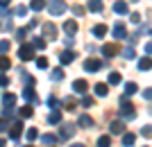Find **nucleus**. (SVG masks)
Returning a JSON list of instances; mask_svg holds the SVG:
<instances>
[{
	"mask_svg": "<svg viewBox=\"0 0 152 147\" xmlns=\"http://www.w3.org/2000/svg\"><path fill=\"white\" fill-rule=\"evenodd\" d=\"M114 36H116V38H125V36H127L125 25H123V23H116V25H114Z\"/></svg>",
	"mask_w": 152,
	"mask_h": 147,
	"instance_id": "9d476101",
	"label": "nucleus"
},
{
	"mask_svg": "<svg viewBox=\"0 0 152 147\" xmlns=\"http://www.w3.org/2000/svg\"><path fill=\"white\" fill-rule=\"evenodd\" d=\"M132 2H139V0H132Z\"/></svg>",
	"mask_w": 152,
	"mask_h": 147,
	"instance_id": "8fccbe9b",
	"label": "nucleus"
},
{
	"mask_svg": "<svg viewBox=\"0 0 152 147\" xmlns=\"http://www.w3.org/2000/svg\"><path fill=\"white\" fill-rule=\"evenodd\" d=\"M34 138H37V129H30L27 131V140H34Z\"/></svg>",
	"mask_w": 152,
	"mask_h": 147,
	"instance_id": "ea45409f",
	"label": "nucleus"
},
{
	"mask_svg": "<svg viewBox=\"0 0 152 147\" xmlns=\"http://www.w3.org/2000/svg\"><path fill=\"white\" fill-rule=\"evenodd\" d=\"M141 136H145V138H152V125H145V127L141 129Z\"/></svg>",
	"mask_w": 152,
	"mask_h": 147,
	"instance_id": "c756f323",
	"label": "nucleus"
},
{
	"mask_svg": "<svg viewBox=\"0 0 152 147\" xmlns=\"http://www.w3.org/2000/svg\"><path fill=\"white\" fill-rule=\"evenodd\" d=\"M9 68H12L9 57H0V70H9Z\"/></svg>",
	"mask_w": 152,
	"mask_h": 147,
	"instance_id": "b1692460",
	"label": "nucleus"
},
{
	"mask_svg": "<svg viewBox=\"0 0 152 147\" xmlns=\"http://www.w3.org/2000/svg\"><path fill=\"white\" fill-rule=\"evenodd\" d=\"M2 102H5V109H12V106H14V102H16V95H12V93H5Z\"/></svg>",
	"mask_w": 152,
	"mask_h": 147,
	"instance_id": "4468645a",
	"label": "nucleus"
},
{
	"mask_svg": "<svg viewBox=\"0 0 152 147\" xmlns=\"http://www.w3.org/2000/svg\"><path fill=\"white\" fill-rule=\"evenodd\" d=\"M9 2H12V0H0V7H2V9H5V7L9 5Z\"/></svg>",
	"mask_w": 152,
	"mask_h": 147,
	"instance_id": "49530a36",
	"label": "nucleus"
},
{
	"mask_svg": "<svg viewBox=\"0 0 152 147\" xmlns=\"http://www.w3.org/2000/svg\"><path fill=\"white\" fill-rule=\"evenodd\" d=\"M25 12H27V7H25V5H18L16 9H14V14H16V16H23Z\"/></svg>",
	"mask_w": 152,
	"mask_h": 147,
	"instance_id": "f704fd0d",
	"label": "nucleus"
},
{
	"mask_svg": "<svg viewBox=\"0 0 152 147\" xmlns=\"http://www.w3.org/2000/svg\"><path fill=\"white\" fill-rule=\"evenodd\" d=\"M25 34H27V27H23V30H18V32H16V38H20V41H23V38H25Z\"/></svg>",
	"mask_w": 152,
	"mask_h": 147,
	"instance_id": "c9c22d12",
	"label": "nucleus"
},
{
	"mask_svg": "<svg viewBox=\"0 0 152 147\" xmlns=\"http://www.w3.org/2000/svg\"><path fill=\"white\" fill-rule=\"evenodd\" d=\"M32 48H34V50H45V41H43V38H39V36H34Z\"/></svg>",
	"mask_w": 152,
	"mask_h": 147,
	"instance_id": "412c9836",
	"label": "nucleus"
},
{
	"mask_svg": "<svg viewBox=\"0 0 152 147\" xmlns=\"http://www.w3.org/2000/svg\"><path fill=\"white\" fill-rule=\"evenodd\" d=\"M7 125H9V122H7L5 118H2V120H0V131H5V129H7Z\"/></svg>",
	"mask_w": 152,
	"mask_h": 147,
	"instance_id": "37998d69",
	"label": "nucleus"
},
{
	"mask_svg": "<svg viewBox=\"0 0 152 147\" xmlns=\"http://www.w3.org/2000/svg\"><path fill=\"white\" fill-rule=\"evenodd\" d=\"M143 147H148V145H143Z\"/></svg>",
	"mask_w": 152,
	"mask_h": 147,
	"instance_id": "603ef678",
	"label": "nucleus"
},
{
	"mask_svg": "<svg viewBox=\"0 0 152 147\" xmlns=\"http://www.w3.org/2000/svg\"><path fill=\"white\" fill-rule=\"evenodd\" d=\"M64 32L68 34V36H73V34L77 32V20H66V23H64Z\"/></svg>",
	"mask_w": 152,
	"mask_h": 147,
	"instance_id": "1a4fd4ad",
	"label": "nucleus"
},
{
	"mask_svg": "<svg viewBox=\"0 0 152 147\" xmlns=\"http://www.w3.org/2000/svg\"><path fill=\"white\" fill-rule=\"evenodd\" d=\"M37 66H39V68H48V57H39L37 59Z\"/></svg>",
	"mask_w": 152,
	"mask_h": 147,
	"instance_id": "473e14b6",
	"label": "nucleus"
},
{
	"mask_svg": "<svg viewBox=\"0 0 152 147\" xmlns=\"http://www.w3.org/2000/svg\"><path fill=\"white\" fill-rule=\"evenodd\" d=\"M73 136H75V127H73V125H64V127L59 129V138H61V140H68Z\"/></svg>",
	"mask_w": 152,
	"mask_h": 147,
	"instance_id": "20e7f679",
	"label": "nucleus"
},
{
	"mask_svg": "<svg viewBox=\"0 0 152 147\" xmlns=\"http://www.w3.org/2000/svg\"><path fill=\"white\" fill-rule=\"evenodd\" d=\"M18 57L23 59V61H30V59H34V48L23 43V45L18 48Z\"/></svg>",
	"mask_w": 152,
	"mask_h": 147,
	"instance_id": "f03ea898",
	"label": "nucleus"
},
{
	"mask_svg": "<svg viewBox=\"0 0 152 147\" xmlns=\"http://www.w3.org/2000/svg\"><path fill=\"white\" fill-rule=\"evenodd\" d=\"M73 14H75V16H80V14H84V9H82L80 5H75V7H73Z\"/></svg>",
	"mask_w": 152,
	"mask_h": 147,
	"instance_id": "a19ab883",
	"label": "nucleus"
},
{
	"mask_svg": "<svg viewBox=\"0 0 152 147\" xmlns=\"http://www.w3.org/2000/svg\"><path fill=\"white\" fill-rule=\"evenodd\" d=\"M59 104H61V102H59L57 97H48V106H52L55 111H57V106H59Z\"/></svg>",
	"mask_w": 152,
	"mask_h": 147,
	"instance_id": "2f4dec72",
	"label": "nucleus"
},
{
	"mask_svg": "<svg viewBox=\"0 0 152 147\" xmlns=\"http://www.w3.org/2000/svg\"><path fill=\"white\" fill-rule=\"evenodd\" d=\"M59 120H61V111H52V113L48 115V122H50V125H57Z\"/></svg>",
	"mask_w": 152,
	"mask_h": 147,
	"instance_id": "4be33fe9",
	"label": "nucleus"
},
{
	"mask_svg": "<svg viewBox=\"0 0 152 147\" xmlns=\"http://www.w3.org/2000/svg\"><path fill=\"white\" fill-rule=\"evenodd\" d=\"M0 27H2V25H0Z\"/></svg>",
	"mask_w": 152,
	"mask_h": 147,
	"instance_id": "864d4df0",
	"label": "nucleus"
},
{
	"mask_svg": "<svg viewBox=\"0 0 152 147\" xmlns=\"http://www.w3.org/2000/svg\"><path fill=\"white\" fill-rule=\"evenodd\" d=\"M43 36H48V38H57V27L52 25V23H45V25H43Z\"/></svg>",
	"mask_w": 152,
	"mask_h": 147,
	"instance_id": "6e6552de",
	"label": "nucleus"
},
{
	"mask_svg": "<svg viewBox=\"0 0 152 147\" xmlns=\"http://www.w3.org/2000/svg\"><path fill=\"white\" fill-rule=\"evenodd\" d=\"M134 143H136V134H125L123 136V145L125 147H132Z\"/></svg>",
	"mask_w": 152,
	"mask_h": 147,
	"instance_id": "dca6fc26",
	"label": "nucleus"
},
{
	"mask_svg": "<svg viewBox=\"0 0 152 147\" xmlns=\"http://www.w3.org/2000/svg\"><path fill=\"white\" fill-rule=\"evenodd\" d=\"M32 115V106H23L20 109V118H30Z\"/></svg>",
	"mask_w": 152,
	"mask_h": 147,
	"instance_id": "72a5a7b5",
	"label": "nucleus"
},
{
	"mask_svg": "<svg viewBox=\"0 0 152 147\" xmlns=\"http://www.w3.org/2000/svg\"><path fill=\"white\" fill-rule=\"evenodd\" d=\"M114 12H116V14H121V16H125V14L129 12V7H127L125 2H116V5H114Z\"/></svg>",
	"mask_w": 152,
	"mask_h": 147,
	"instance_id": "2eb2a0df",
	"label": "nucleus"
},
{
	"mask_svg": "<svg viewBox=\"0 0 152 147\" xmlns=\"http://www.w3.org/2000/svg\"><path fill=\"white\" fill-rule=\"evenodd\" d=\"M123 82V77L118 75V72H111V75H109V84H121Z\"/></svg>",
	"mask_w": 152,
	"mask_h": 147,
	"instance_id": "bb28decb",
	"label": "nucleus"
},
{
	"mask_svg": "<svg viewBox=\"0 0 152 147\" xmlns=\"http://www.w3.org/2000/svg\"><path fill=\"white\" fill-rule=\"evenodd\" d=\"M152 68V57H143L139 61V70H150Z\"/></svg>",
	"mask_w": 152,
	"mask_h": 147,
	"instance_id": "ddd939ff",
	"label": "nucleus"
},
{
	"mask_svg": "<svg viewBox=\"0 0 152 147\" xmlns=\"http://www.w3.org/2000/svg\"><path fill=\"white\" fill-rule=\"evenodd\" d=\"M82 104H84V106H91V104H93V100H91V97H84Z\"/></svg>",
	"mask_w": 152,
	"mask_h": 147,
	"instance_id": "c03bdc74",
	"label": "nucleus"
},
{
	"mask_svg": "<svg viewBox=\"0 0 152 147\" xmlns=\"http://www.w3.org/2000/svg\"><path fill=\"white\" fill-rule=\"evenodd\" d=\"M123 129H125L123 120H116V122H111V127H109V131H111V134H123Z\"/></svg>",
	"mask_w": 152,
	"mask_h": 147,
	"instance_id": "9b49d317",
	"label": "nucleus"
},
{
	"mask_svg": "<svg viewBox=\"0 0 152 147\" xmlns=\"http://www.w3.org/2000/svg\"><path fill=\"white\" fill-rule=\"evenodd\" d=\"M139 91V86H136V82H127L125 84V95H134Z\"/></svg>",
	"mask_w": 152,
	"mask_h": 147,
	"instance_id": "f3484780",
	"label": "nucleus"
},
{
	"mask_svg": "<svg viewBox=\"0 0 152 147\" xmlns=\"http://www.w3.org/2000/svg\"><path fill=\"white\" fill-rule=\"evenodd\" d=\"M41 140L48 143V145H55V143H57V138H55V136H50V134H45V136H41Z\"/></svg>",
	"mask_w": 152,
	"mask_h": 147,
	"instance_id": "7c9ffc66",
	"label": "nucleus"
},
{
	"mask_svg": "<svg viewBox=\"0 0 152 147\" xmlns=\"http://www.w3.org/2000/svg\"><path fill=\"white\" fill-rule=\"evenodd\" d=\"M95 95H98V97H104V95H107V84H95Z\"/></svg>",
	"mask_w": 152,
	"mask_h": 147,
	"instance_id": "6ab92c4d",
	"label": "nucleus"
},
{
	"mask_svg": "<svg viewBox=\"0 0 152 147\" xmlns=\"http://www.w3.org/2000/svg\"><path fill=\"white\" fill-rule=\"evenodd\" d=\"M0 86H9V77L7 75H0Z\"/></svg>",
	"mask_w": 152,
	"mask_h": 147,
	"instance_id": "4c0bfd02",
	"label": "nucleus"
},
{
	"mask_svg": "<svg viewBox=\"0 0 152 147\" xmlns=\"http://www.w3.org/2000/svg\"><path fill=\"white\" fill-rule=\"evenodd\" d=\"M77 122H80V127H93V120H91V118H89L86 113H84V115H80V120H77Z\"/></svg>",
	"mask_w": 152,
	"mask_h": 147,
	"instance_id": "aec40b11",
	"label": "nucleus"
},
{
	"mask_svg": "<svg viewBox=\"0 0 152 147\" xmlns=\"http://www.w3.org/2000/svg\"><path fill=\"white\" fill-rule=\"evenodd\" d=\"M123 57H125V59H134V57H136L134 48H125V50H123Z\"/></svg>",
	"mask_w": 152,
	"mask_h": 147,
	"instance_id": "cd10ccee",
	"label": "nucleus"
},
{
	"mask_svg": "<svg viewBox=\"0 0 152 147\" xmlns=\"http://www.w3.org/2000/svg\"><path fill=\"white\" fill-rule=\"evenodd\" d=\"M70 147H84V145H80V143H75V145H70Z\"/></svg>",
	"mask_w": 152,
	"mask_h": 147,
	"instance_id": "de8ad7c7",
	"label": "nucleus"
},
{
	"mask_svg": "<svg viewBox=\"0 0 152 147\" xmlns=\"http://www.w3.org/2000/svg\"><path fill=\"white\" fill-rule=\"evenodd\" d=\"M25 147H32V145H25Z\"/></svg>",
	"mask_w": 152,
	"mask_h": 147,
	"instance_id": "3c124183",
	"label": "nucleus"
},
{
	"mask_svg": "<svg viewBox=\"0 0 152 147\" xmlns=\"http://www.w3.org/2000/svg\"><path fill=\"white\" fill-rule=\"evenodd\" d=\"M9 50V41H0V52H7Z\"/></svg>",
	"mask_w": 152,
	"mask_h": 147,
	"instance_id": "e433bc0d",
	"label": "nucleus"
},
{
	"mask_svg": "<svg viewBox=\"0 0 152 147\" xmlns=\"http://www.w3.org/2000/svg\"><path fill=\"white\" fill-rule=\"evenodd\" d=\"M116 52H118V48H116L114 43H104L100 48V54H102V57H114Z\"/></svg>",
	"mask_w": 152,
	"mask_h": 147,
	"instance_id": "39448f33",
	"label": "nucleus"
},
{
	"mask_svg": "<svg viewBox=\"0 0 152 147\" xmlns=\"http://www.w3.org/2000/svg\"><path fill=\"white\" fill-rule=\"evenodd\" d=\"M100 68H102L100 59H86V61H84V70L86 72H95V70H100Z\"/></svg>",
	"mask_w": 152,
	"mask_h": 147,
	"instance_id": "7ed1b4c3",
	"label": "nucleus"
},
{
	"mask_svg": "<svg viewBox=\"0 0 152 147\" xmlns=\"http://www.w3.org/2000/svg\"><path fill=\"white\" fill-rule=\"evenodd\" d=\"M73 61H75V52H61V54H59V64L61 66H68V64H73Z\"/></svg>",
	"mask_w": 152,
	"mask_h": 147,
	"instance_id": "423d86ee",
	"label": "nucleus"
},
{
	"mask_svg": "<svg viewBox=\"0 0 152 147\" xmlns=\"http://www.w3.org/2000/svg\"><path fill=\"white\" fill-rule=\"evenodd\" d=\"M23 100H25V102H30V104H34V102H37L34 91H32V88H25V91H23Z\"/></svg>",
	"mask_w": 152,
	"mask_h": 147,
	"instance_id": "f8f14e48",
	"label": "nucleus"
},
{
	"mask_svg": "<svg viewBox=\"0 0 152 147\" xmlns=\"http://www.w3.org/2000/svg\"><path fill=\"white\" fill-rule=\"evenodd\" d=\"M143 97H145V100H152V88H145V91H143Z\"/></svg>",
	"mask_w": 152,
	"mask_h": 147,
	"instance_id": "79ce46f5",
	"label": "nucleus"
},
{
	"mask_svg": "<svg viewBox=\"0 0 152 147\" xmlns=\"http://www.w3.org/2000/svg\"><path fill=\"white\" fill-rule=\"evenodd\" d=\"M86 88H89V86H86V82H84V79H75V82H73V91H75L77 95H84V93H86Z\"/></svg>",
	"mask_w": 152,
	"mask_h": 147,
	"instance_id": "0eeeda50",
	"label": "nucleus"
},
{
	"mask_svg": "<svg viewBox=\"0 0 152 147\" xmlns=\"http://www.w3.org/2000/svg\"><path fill=\"white\" fill-rule=\"evenodd\" d=\"M129 18H132V23H141V14H139V12H134Z\"/></svg>",
	"mask_w": 152,
	"mask_h": 147,
	"instance_id": "58836bf2",
	"label": "nucleus"
},
{
	"mask_svg": "<svg viewBox=\"0 0 152 147\" xmlns=\"http://www.w3.org/2000/svg\"><path fill=\"white\" fill-rule=\"evenodd\" d=\"M93 34H95V36H104V34H107V27H104V25H95L93 27Z\"/></svg>",
	"mask_w": 152,
	"mask_h": 147,
	"instance_id": "393cba45",
	"label": "nucleus"
},
{
	"mask_svg": "<svg viewBox=\"0 0 152 147\" xmlns=\"http://www.w3.org/2000/svg\"><path fill=\"white\" fill-rule=\"evenodd\" d=\"M66 9H68V5H66L64 0H50V2H48V12H50L52 16H61Z\"/></svg>",
	"mask_w": 152,
	"mask_h": 147,
	"instance_id": "f257e3e1",
	"label": "nucleus"
},
{
	"mask_svg": "<svg viewBox=\"0 0 152 147\" xmlns=\"http://www.w3.org/2000/svg\"><path fill=\"white\" fill-rule=\"evenodd\" d=\"M30 7L34 9V12H41V9L45 7V0H32V2H30Z\"/></svg>",
	"mask_w": 152,
	"mask_h": 147,
	"instance_id": "5701e85b",
	"label": "nucleus"
},
{
	"mask_svg": "<svg viewBox=\"0 0 152 147\" xmlns=\"http://www.w3.org/2000/svg\"><path fill=\"white\" fill-rule=\"evenodd\" d=\"M111 145V138H109V136H100V138H98V147H109Z\"/></svg>",
	"mask_w": 152,
	"mask_h": 147,
	"instance_id": "a878e982",
	"label": "nucleus"
},
{
	"mask_svg": "<svg viewBox=\"0 0 152 147\" xmlns=\"http://www.w3.org/2000/svg\"><path fill=\"white\" fill-rule=\"evenodd\" d=\"M89 9L91 12H102V0H89Z\"/></svg>",
	"mask_w": 152,
	"mask_h": 147,
	"instance_id": "a211bd4d",
	"label": "nucleus"
},
{
	"mask_svg": "<svg viewBox=\"0 0 152 147\" xmlns=\"http://www.w3.org/2000/svg\"><path fill=\"white\" fill-rule=\"evenodd\" d=\"M52 82H59V79H61V77H64V72H61V68H55V70H52Z\"/></svg>",
	"mask_w": 152,
	"mask_h": 147,
	"instance_id": "c85d7f7f",
	"label": "nucleus"
},
{
	"mask_svg": "<svg viewBox=\"0 0 152 147\" xmlns=\"http://www.w3.org/2000/svg\"><path fill=\"white\" fill-rule=\"evenodd\" d=\"M145 52H148V54H152V41H150V43H145Z\"/></svg>",
	"mask_w": 152,
	"mask_h": 147,
	"instance_id": "a18cd8bd",
	"label": "nucleus"
},
{
	"mask_svg": "<svg viewBox=\"0 0 152 147\" xmlns=\"http://www.w3.org/2000/svg\"><path fill=\"white\" fill-rule=\"evenodd\" d=\"M0 147H5V140H2V138H0Z\"/></svg>",
	"mask_w": 152,
	"mask_h": 147,
	"instance_id": "09e8293b",
	"label": "nucleus"
}]
</instances>
